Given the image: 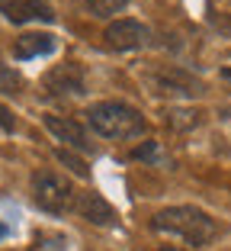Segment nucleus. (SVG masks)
I'll return each instance as SVG.
<instances>
[{"label":"nucleus","instance_id":"nucleus-18","mask_svg":"<svg viewBox=\"0 0 231 251\" xmlns=\"http://www.w3.org/2000/svg\"><path fill=\"white\" fill-rule=\"evenodd\" d=\"M3 235H7V229H3V226H0V238H3Z\"/></svg>","mask_w":231,"mask_h":251},{"label":"nucleus","instance_id":"nucleus-14","mask_svg":"<svg viewBox=\"0 0 231 251\" xmlns=\"http://www.w3.org/2000/svg\"><path fill=\"white\" fill-rule=\"evenodd\" d=\"M58 158H61V161H64V164H67L71 171H74V174H81V177H90V168H87V164L81 161V158L67 155V151H58Z\"/></svg>","mask_w":231,"mask_h":251},{"label":"nucleus","instance_id":"nucleus-13","mask_svg":"<svg viewBox=\"0 0 231 251\" xmlns=\"http://www.w3.org/2000/svg\"><path fill=\"white\" fill-rule=\"evenodd\" d=\"M0 90H3V94H20L22 90V77L16 71H10V68L0 65Z\"/></svg>","mask_w":231,"mask_h":251},{"label":"nucleus","instance_id":"nucleus-15","mask_svg":"<svg viewBox=\"0 0 231 251\" xmlns=\"http://www.w3.org/2000/svg\"><path fill=\"white\" fill-rule=\"evenodd\" d=\"M13 126H16V119H13V113L7 110V106L0 103V129L3 132H13Z\"/></svg>","mask_w":231,"mask_h":251},{"label":"nucleus","instance_id":"nucleus-10","mask_svg":"<svg viewBox=\"0 0 231 251\" xmlns=\"http://www.w3.org/2000/svg\"><path fill=\"white\" fill-rule=\"evenodd\" d=\"M55 52V36L48 32H26L13 42V55L20 61L26 58H39V55H52Z\"/></svg>","mask_w":231,"mask_h":251},{"label":"nucleus","instance_id":"nucleus-7","mask_svg":"<svg viewBox=\"0 0 231 251\" xmlns=\"http://www.w3.org/2000/svg\"><path fill=\"white\" fill-rule=\"evenodd\" d=\"M0 13L10 23H52L55 13L48 7V0H0Z\"/></svg>","mask_w":231,"mask_h":251},{"label":"nucleus","instance_id":"nucleus-5","mask_svg":"<svg viewBox=\"0 0 231 251\" xmlns=\"http://www.w3.org/2000/svg\"><path fill=\"white\" fill-rule=\"evenodd\" d=\"M42 87L48 94L58 97H81L84 94V71L77 61H64V65L52 68V71L42 77Z\"/></svg>","mask_w":231,"mask_h":251},{"label":"nucleus","instance_id":"nucleus-12","mask_svg":"<svg viewBox=\"0 0 231 251\" xmlns=\"http://www.w3.org/2000/svg\"><path fill=\"white\" fill-rule=\"evenodd\" d=\"M90 7V13H97V16H112V13H119V10H126L128 0H84Z\"/></svg>","mask_w":231,"mask_h":251},{"label":"nucleus","instance_id":"nucleus-1","mask_svg":"<svg viewBox=\"0 0 231 251\" xmlns=\"http://www.w3.org/2000/svg\"><path fill=\"white\" fill-rule=\"evenodd\" d=\"M157 232L183 238L187 245H209L215 238V219L209 213H202L199 206H167L157 209L151 219Z\"/></svg>","mask_w":231,"mask_h":251},{"label":"nucleus","instance_id":"nucleus-4","mask_svg":"<svg viewBox=\"0 0 231 251\" xmlns=\"http://www.w3.org/2000/svg\"><path fill=\"white\" fill-rule=\"evenodd\" d=\"M106 45H109L112 52H138L145 45L151 42V32L145 23L138 20H116L106 26Z\"/></svg>","mask_w":231,"mask_h":251},{"label":"nucleus","instance_id":"nucleus-16","mask_svg":"<svg viewBox=\"0 0 231 251\" xmlns=\"http://www.w3.org/2000/svg\"><path fill=\"white\" fill-rule=\"evenodd\" d=\"M157 155V145L154 142H151V145H145V148H138V151H135V158H154Z\"/></svg>","mask_w":231,"mask_h":251},{"label":"nucleus","instance_id":"nucleus-8","mask_svg":"<svg viewBox=\"0 0 231 251\" xmlns=\"http://www.w3.org/2000/svg\"><path fill=\"white\" fill-rule=\"evenodd\" d=\"M74 209H77L81 219L93 222V226H112V222H116V209H112L100 193H93V190L74 193Z\"/></svg>","mask_w":231,"mask_h":251},{"label":"nucleus","instance_id":"nucleus-17","mask_svg":"<svg viewBox=\"0 0 231 251\" xmlns=\"http://www.w3.org/2000/svg\"><path fill=\"white\" fill-rule=\"evenodd\" d=\"M157 251H187L183 245H164V248H157Z\"/></svg>","mask_w":231,"mask_h":251},{"label":"nucleus","instance_id":"nucleus-2","mask_svg":"<svg viewBox=\"0 0 231 251\" xmlns=\"http://www.w3.org/2000/svg\"><path fill=\"white\" fill-rule=\"evenodd\" d=\"M87 123L103 139H138L148 129L142 113L135 106L122 103V100H100V103H93L87 110Z\"/></svg>","mask_w":231,"mask_h":251},{"label":"nucleus","instance_id":"nucleus-11","mask_svg":"<svg viewBox=\"0 0 231 251\" xmlns=\"http://www.w3.org/2000/svg\"><path fill=\"white\" fill-rule=\"evenodd\" d=\"M202 123V113L199 110H173L170 113V126L173 129H193V126Z\"/></svg>","mask_w":231,"mask_h":251},{"label":"nucleus","instance_id":"nucleus-3","mask_svg":"<svg viewBox=\"0 0 231 251\" xmlns=\"http://www.w3.org/2000/svg\"><path fill=\"white\" fill-rule=\"evenodd\" d=\"M32 197L36 203L45 209V213H67V209L74 206V184L58 174L52 168H42L32 174Z\"/></svg>","mask_w":231,"mask_h":251},{"label":"nucleus","instance_id":"nucleus-9","mask_svg":"<svg viewBox=\"0 0 231 251\" xmlns=\"http://www.w3.org/2000/svg\"><path fill=\"white\" fill-rule=\"evenodd\" d=\"M154 84L161 87V94H202V84L196 81L193 74L187 71H177V68H167V71H157L154 74Z\"/></svg>","mask_w":231,"mask_h":251},{"label":"nucleus","instance_id":"nucleus-6","mask_svg":"<svg viewBox=\"0 0 231 251\" xmlns=\"http://www.w3.org/2000/svg\"><path fill=\"white\" fill-rule=\"evenodd\" d=\"M42 123H45V129H48L58 142L77 148V151H90V148H93V142L87 139V132H84V126L77 123V119H71V116H52V113H48V116H42Z\"/></svg>","mask_w":231,"mask_h":251}]
</instances>
